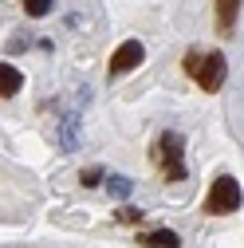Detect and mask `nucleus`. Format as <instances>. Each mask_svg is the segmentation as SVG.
Listing matches in <instances>:
<instances>
[{
  "label": "nucleus",
  "mask_w": 244,
  "mask_h": 248,
  "mask_svg": "<svg viewBox=\"0 0 244 248\" xmlns=\"http://www.w3.org/2000/svg\"><path fill=\"white\" fill-rule=\"evenodd\" d=\"M181 67H185L197 83H201V91H221V83H225V75H229V63H225V55H217V51H189L185 59H181Z\"/></svg>",
  "instance_id": "1"
},
{
  "label": "nucleus",
  "mask_w": 244,
  "mask_h": 248,
  "mask_svg": "<svg viewBox=\"0 0 244 248\" xmlns=\"http://www.w3.org/2000/svg\"><path fill=\"white\" fill-rule=\"evenodd\" d=\"M181 154H185V142H181V134H162L154 142V150H150V158H154V166L169 177V181H181L185 177V166H181Z\"/></svg>",
  "instance_id": "2"
},
{
  "label": "nucleus",
  "mask_w": 244,
  "mask_h": 248,
  "mask_svg": "<svg viewBox=\"0 0 244 248\" xmlns=\"http://www.w3.org/2000/svg\"><path fill=\"white\" fill-rule=\"evenodd\" d=\"M240 185H236V177H229V173H221L217 181H213V189H209V197H205V213H213V217H225V213H236L240 209Z\"/></svg>",
  "instance_id": "3"
},
{
  "label": "nucleus",
  "mask_w": 244,
  "mask_h": 248,
  "mask_svg": "<svg viewBox=\"0 0 244 248\" xmlns=\"http://www.w3.org/2000/svg\"><path fill=\"white\" fill-rule=\"evenodd\" d=\"M142 59H146L142 44H138V40H126V44H122V47L110 55V75H126V71H134Z\"/></svg>",
  "instance_id": "4"
},
{
  "label": "nucleus",
  "mask_w": 244,
  "mask_h": 248,
  "mask_svg": "<svg viewBox=\"0 0 244 248\" xmlns=\"http://www.w3.org/2000/svg\"><path fill=\"white\" fill-rule=\"evenodd\" d=\"M236 12H240V0H217V32L221 36H232Z\"/></svg>",
  "instance_id": "5"
},
{
  "label": "nucleus",
  "mask_w": 244,
  "mask_h": 248,
  "mask_svg": "<svg viewBox=\"0 0 244 248\" xmlns=\"http://www.w3.org/2000/svg\"><path fill=\"white\" fill-rule=\"evenodd\" d=\"M20 83H24V75L12 63H0V99H12L16 91H20Z\"/></svg>",
  "instance_id": "6"
},
{
  "label": "nucleus",
  "mask_w": 244,
  "mask_h": 248,
  "mask_svg": "<svg viewBox=\"0 0 244 248\" xmlns=\"http://www.w3.org/2000/svg\"><path fill=\"white\" fill-rule=\"evenodd\" d=\"M142 244H150V248H181V240H177V232H169V229H158V232H146V236H138Z\"/></svg>",
  "instance_id": "7"
},
{
  "label": "nucleus",
  "mask_w": 244,
  "mask_h": 248,
  "mask_svg": "<svg viewBox=\"0 0 244 248\" xmlns=\"http://www.w3.org/2000/svg\"><path fill=\"white\" fill-rule=\"evenodd\" d=\"M55 8V0H24V12L28 16H47Z\"/></svg>",
  "instance_id": "8"
},
{
  "label": "nucleus",
  "mask_w": 244,
  "mask_h": 248,
  "mask_svg": "<svg viewBox=\"0 0 244 248\" xmlns=\"http://www.w3.org/2000/svg\"><path fill=\"white\" fill-rule=\"evenodd\" d=\"M103 181V170H83V185H99Z\"/></svg>",
  "instance_id": "9"
},
{
  "label": "nucleus",
  "mask_w": 244,
  "mask_h": 248,
  "mask_svg": "<svg viewBox=\"0 0 244 248\" xmlns=\"http://www.w3.org/2000/svg\"><path fill=\"white\" fill-rule=\"evenodd\" d=\"M138 217H142L138 209H118V221H138Z\"/></svg>",
  "instance_id": "10"
}]
</instances>
